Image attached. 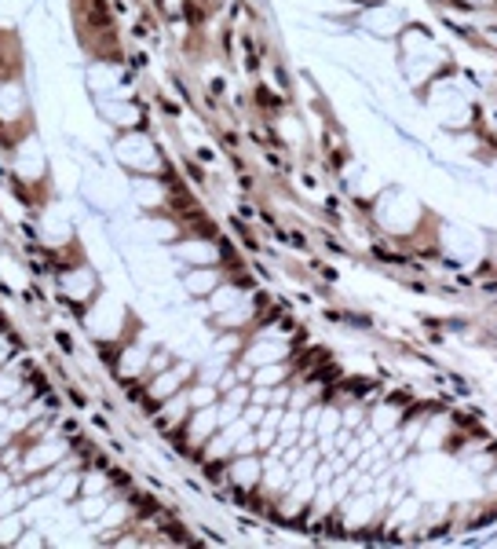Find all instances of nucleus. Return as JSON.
Returning <instances> with one entry per match:
<instances>
[{
  "instance_id": "nucleus-1",
  "label": "nucleus",
  "mask_w": 497,
  "mask_h": 549,
  "mask_svg": "<svg viewBox=\"0 0 497 549\" xmlns=\"http://www.w3.org/2000/svg\"><path fill=\"white\" fill-rule=\"evenodd\" d=\"M282 359H286L282 345H256V348L245 352V362L253 366V370H256V366H267V362H282Z\"/></svg>"
},
{
  "instance_id": "nucleus-2",
  "label": "nucleus",
  "mask_w": 497,
  "mask_h": 549,
  "mask_svg": "<svg viewBox=\"0 0 497 549\" xmlns=\"http://www.w3.org/2000/svg\"><path fill=\"white\" fill-rule=\"evenodd\" d=\"M12 338H4V333H0V366H8L12 362Z\"/></svg>"
}]
</instances>
